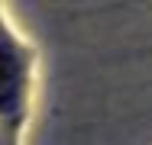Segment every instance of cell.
Instances as JSON below:
<instances>
[{"label": "cell", "mask_w": 152, "mask_h": 145, "mask_svg": "<svg viewBox=\"0 0 152 145\" xmlns=\"http://www.w3.org/2000/svg\"><path fill=\"white\" fill-rule=\"evenodd\" d=\"M20 103V58L7 39H0V113H13Z\"/></svg>", "instance_id": "cell-1"}]
</instances>
